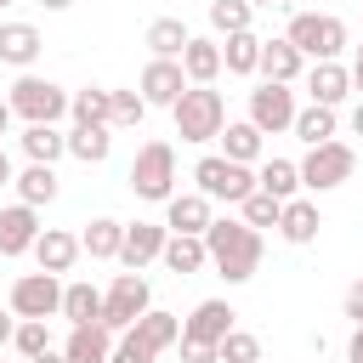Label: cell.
I'll return each mask as SVG.
<instances>
[{"mask_svg":"<svg viewBox=\"0 0 363 363\" xmlns=\"http://www.w3.org/2000/svg\"><path fill=\"white\" fill-rule=\"evenodd\" d=\"M204 250H210V267L227 278V284H250L255 278V267H261V233L238 216V221H210V233H204Z\"/></svg>","mask_w":363,"mask_h":363,"instance_id":"obj_1","label":"cell"},{"mask_svg":"<svg viewBox=\"0 0 363 363\" xmlns=\"http://www.w3.org/2000/svg\"><path fill=\"white\" fill-rule=\"evenodd\" d=\"M170 119H176V136H182V142H216V136L227 130V102H221V91H210V85H187L182 102L170 108Z\"/></svg>","mask_w":363,"mask_h":363,"instance_id":"obj_2","label":"cell"},{"mask_svg":"<svg viewBox=\"0 0 363 363\" xmlns=\"http://www.w3.org/2000/svg\"><path fill=\"white\" fill-rule=\"evenodd\" d=\"M284 40H289L301 57H312V62H340V51H346V23L329 17V11H295L289 28H284Z\"/></svg>","mask_w":363,"mask_h":363,"instance_id":"obj_3","label":"cell"},{"mask_svg":"<svg viewBox=\"0 0 363 363\" xmlns=\"http://www.w3.org/2000/svg\"><path fill=\"white\" fill-rule=\"evenodd\" d=\"M130 193L147 204H170L176 199V147L170 142H142L130 159Z\"/></svg>","mask_w":363,"mask_h":363,"instance_id":"obj_4","label":"cell"},{"mask_svg":"<svg viewBox=\"0 0 363 363\" xmlns=\"http://www.w3.org/2000/svg\"><path fill=\"white\" fill-rule=\"evenodd\" d=\"M147 312H153V289H147L142 272H119V278L102 289V329L125 335V329H136V318H147Z\"/></svg>","mask_w":363,"mask_h":363,"instance_id":"obj_5","label":"cell"},{"mask_svg":"<svg viewBox=\"0 0 363 363\" xmlns=\"http://www.w3.org/2000/svg\"><path fill=\"white\" fill-rule=\"evenodd\" d=\"M6 102H11V113H23L28 125H57V119L68 113V102H74V96H68L57 79H45V74H23V79L11 85V96H6Z\"/></svg>","mask_w":363,"mask_h":363,"instance_id":"obj_6","label":"cell"},{"mask_svg":"<svg viewBox=\"0 0 363 363\" xmlns=\"http://www.w3.org/2000/svg\"><path fill=\"white\" fill-rule=\"evenodd\" d=\"M193 182H199V193L216 204H244L250 193H255V170L250 164H233V159H221V153H204L199 164H193Z\"/></svg>","mask_w":363,"mask_h":363,"instance_id":"obj_7","label":"cell"},{"mask_svg":"<svg viewBox=\"0 0 363 363\" xmlns=\"http://www.w3.org/2000/svg\"><path fill=\"white\" fill-rule=\"evenodd\" d=\"M352 176H357V153H352L346 142L306 147V159H301V187H306V193H335V187H346Z\"/></svg>","mask_w":363,"mask_h":363,"instance_id":"obj_8","label":"cell"},{"mask_svg":"<svg viewBox=\"0 0 363 363\" xmlns=\"http://www.w3.org/2000/svg\"><path fill=\"white\" fill-rule=\"evenodd\" d=\"M295 113H301V102H295V91L289 85H255L250 91V125L261 130V136H278V130H295Z\"/></svg>","mask_w":363,"mask_h":363,"instance_id":"obj_9","label":"cell"},{"mask_svg":"<svg viewBox=\"0 0 363 363\" xmlns=\"http://www.w3.org/2000/svg\"><path fill=\"white\" fill-rule=\"evenodd\" d=\"M11 312L17 318H57L62 312V278L51 272H23L11 284Z\"/></svg>","mask_w":363,"mask_h":363,"instance_id":"obj_10","label":"cell"},{"mask_svg":"<svg viewBox=\"0 0 363 363\" xmlns=\"http://www.w3.org/2000/svg\"><path fill=\"white\" fill-rule=\"evenodd\" d=\"M40 210L34 204H6L0 210V255L11 261V255H34V244H40Z\"/></svg>","mask_w":363,"mask_h":363,"instance_id":"obj_11","label":"cell"},{"mask_svg":"<svg viewBox=\"0 0 363 363\" xmlns=\"http://www.w3.org/2000/svg\"><path fill=\"white\" fill-rule=\"evenodd\" d=\"M142 102L147 108H176L182 102V91H187V74H182V62H170V57H153L147 68H142Z\"/></svg>","mask_w":363,"mask_h":363,"instance_id":"obj_12","label":"cell"},{"mask_svg":"<svg viewBox=\"0 0 363 363\" xmlns=\"http://www.w3.org/2000/svg\"><path fill=\"white\" fill-rule=\"evenodd\" d=\"M164 238H170V227H164V221H130V227H125L119 267H125V272H142L147 261H159V255H164Z\"/></svg>","mask_w":363,"mask_h":363,"instance_id":"obj_13","label":"cell"},{"mask_svg":"<svg viewBox=\"0 0 363 363\" xmlns=\"http://www.w3.org/2000/svg\"><path fill=\"white\" fill-rule=\"evenodd\" d=\"M238 312L227 306V301H199L193 312H187V323H182V340H204V346H221L238 323H233Z\"/></svg>","mask_w":363,"mask_h":363,"instance_id":"obj_14","label":"cell"},{"mask_svg":"<svg viewBox=\"0 0 363 363\" xmlns=\"http://www.w3.org/2000/svg\"><path fill=\"white\" fill-rule=\"evenodd\" d=\"M306 96L323 102V108H340V102L352 96V68H346V62H312V74H306Z\"/></svg>","mask_w":363,"mask_h":363,"instance_id":"obj_15","label":"cell"},{"mask_svg":"<svg viewBox=\"0 0 363 363\" xmlns=\"http://www.w3.org/2000/svg\"><path fill=\"white\" fill-rule=\"evenodd\" d=\"M210 221H216V216H210V199H204V193H176V199L164 204V227H170V233H193V238H204Z\"/></svg>","mask_w":363,"mask_h":363,"instance_id":"obj_16","label":"cell"},{"mask_svg":"<svg viewBox=\"0 0 363 363\" xmlns=\"http://www.w3.org/2000/svg\"><path fill=\"white\" fill-rule=\"evenodd\" d=\"M79 255H85V250H79V238H74V233H62V227H45V233H40V244H34V261H40V272H51V278H62Z\"/></svg>","mask_w":363,"mask_h":363,"instance_id":"obj_17","label":"cell"},{"mask_svg":"<svg viewBox=\"0 0 363 363\" xmlns=\"http://www.w3.org/2000/svg\"><path fill=\"white\" fill-rule=\"evenodd\" d=\"M182 74H187V85H216L221 79V40L193 34L187 51H182Z\"/></svg>","mask_w":363,"mask_h":363,"instance_id":"obj_18","label":"cell"},{"mask_svg":"<svg viewBox=\"0 0 363 363\" xmlns=\"http://www.w3.org/2000/svg\"><path fill=\"white\" fill-rule=\"evenodd\" d=\"M40 28L34 23H0V62H11V68H34V57H40Z\"/></svg>","mask_w":363,"mask_h":363,"instance_id":"obj_19","label":"cell"},{"mask_svg":"<svg viewBox=\"0 0 363 363\" xmlns=\"http://www.w3.org/2000/svg\"><path fill=\"white\" fill-rule=\"evenodd\" d=\"M62 357H68V363H108V357H113V329H102V323L68 329V340H62Z\"/></svg>","mask_w":363,"mask_h":363,"instance_id":"obj_20","label":"cell"},{"mask_svg":"<svg viewBox=\"0 0 363 363\" xmlns=\"http://www.w3.org/2000/svg\"><path fill=\"white\" fill-rule=\"evenodd\" d=\"M301 68H306V57H301L289 40H267V45H261V79H267V85H295Z\"/></svg>","mask_w":363,"mask_h":363,"instance_id":"obj_21","label":"cell"},{"mask_svg":"<svg viewBox=\"0 0 363 363\" xmlns=\"http://www.w3.org/2000/svg\"><path fill=\"white\" fill-rule=\"evenodd\" d=\"M79 250H85L91 261H119V250H125V221H113V216H91V227L79 233Z\"/></svg>","mask_w":363,"mask_h":363,"instance_id":"obj_22","label":"cell"},{"mask_svg":"<svg viewBox=\"0 0 363 363\" xmlns=\"http://www.w3.org/2000/svg\"><path fill=\"white\" fill-rule=\"evenodd\" d=\"M159 261H164L176 278H193V272H204V267H210V250H204V238H193V233H170Z\"/></svg>","mask_w":363,"mask_h":363,"instance_id":"obj_23","label":"cell"},{"mask_svg":"<svg viewBox=\"0 0 363 363\" xmlns=\"http://www.w3.org/2000/svg\"><path fill=\"white\" fill-rule=\"evenodd\" d=\"M255 187H261V193H272L278 204H289V199H301V164H295V159H261Z\"/></svg>","mask_w":363,"mask_h":363,"instance_id":"obj_24","label":"cell"},{"mask_svg":"<svg viewBox=\"0 0 363 363\" xmlns=\"http://www.w3.org/2000/svg\"><path fill=\"white\" fill-rule=\"evenodd\" d=\"M318 227H323V216H318L312 199H289L284 216H278V238H284V244H312Z\"/></svg>","mask_w":363,"mask_h":363,"instance_id":"obj_25","label":"cell"},{"mask_svg":"<svg viewBox=\"0 0 363 363\" xmlns=\"http://www.w3.org/2000/svg\"><path fill=\"white\" fill-rule=\"evenodd\" d=\"M261 45H267V40H261L255 28L227 34V45H221V68H227V74H238V79H244V74H261Z\"/></svg>","mask_w":363,"mask_h":363,"instance_id":"obj_26","label":"cell"},{"mask_svg":"<svg viewBox=\"0 0 363 363\" xmlns=\"http://www.w3.org/2000/svg\"><path fill=\"white\" fill-rule=\"evenodd\" d=\"M187 40H193V28H187L182 17H153V23H147V51H153V57H170V62H182Z\"/></svg>","mask_w":363,"mask_h":363,"instance_id":"obj_27","label":"cell"},{"mask_svg":"<svg viewBox=\"0 0 363 363\" xmlns=\"http://www.w3.org/2000/svg\"><path fill=\"white\" fill-rule=\"evenodd\" d=\"M216 142H221V159H233V164H255L261 159V130L250 119H227V130Z\"/></svg>","mask_w":363,"mask_h":363,"instance_id":"obj_28","label":"cell"},{"mask_svg":"<svg viewBox=\"0 0 363 363\" xmlns=\"http://www.w3.org/2000/svg\"><path fill=\"white\" fill-rule=\"evenodd\" d=\"M68 153L79 164H102L113 153V125H74L68 130Z\"/></svg>","mask_w":363,"mask_h":363,"instance_id":"obj_29","label":"cell"},{"mask_svg":"<svg viewBox=\"0 0 363 363\" xmlns=\"http://www.w3.org/2000/svg\"><path fill=\"white\" fill-rule=\"evenodd\" d=\"M62 318H68L74 329L102 323V289H96V284H62Z\"/></svg>","mask_w":363,"mask_h":363,"instance_id":"obj_30","label":"cell"},{"mask_svg":"<svg viewBox=\"0 0 363 363\" xmlns=\"http://www.w3.org/2000/svg\"><path fill=\"white\" fill-rule=\"evenodd\" d=\"M17 142H23V153H28V164H57V159L68 153V136H62L57 125H28V130H23Z\"/></svg>","mask_w":363,"mask_h":363,"instance_id":"obj_31","label":"cell"},{"mask_svg":"<svg viewBox=\"0 0 363 363\" xmlns=\"http://www.w3.org/2000/svg\"><path fill=\"white\" fill-rule=\"evenodd\" d=\"M11 187H17V204H34V210H40V204L57 199V164H28Z\"/></svg>","mask_w":363,"mask_h":363,"instance_id":"obj_32","label":"cell"},{"mask_svg":"<svg viewBox=\"0 0 363 363\" xmlns=\"http://www.w3.org/2000/svg\"><path fill=\"white\" fill-rule=\"evenodd\" d=\"M68 113H74V125H108V119H113V91H102V85L74 91Z\"/></svg>","mask_w":363,"mask_h":363,"instance_id":"obj_33","label":"cell"},{"mask_svg":"<svg viewBox=\"0 0 363 363\" xmlns=\"http://www.w3.org/2000/svg\"><path fill=\"white\" fill-rule=\"evenodd\" d=\"M295 136H301L306 147H323V142H335V108H323V102H306V108L295 113Z\"/></svg>","mask_w":363,"mask_h":363,"instance_id":"obj_34","label":"cell"},{"mask_svg":"<svg viewBox=\"0 0 363 363\" xmlns=\"http://www.w3.org/2000/svg\"><path fill=\"white\" fill-rule=\"evenodd\" d=\"M136 335L153 346V352H170V346H182V318L176 312H147V318H136Z\"/></svg>","mask_w":363,"mask_h":363,"instance_id":"obj_35","label":"cell"},{"mask_svg":"<svg viewBox=\"0 0 363 363\" xmlns=\"http://www.w3.org/2000/svg\"><path fill=\"white\" fill-rule=\"evenodd\" d=\"M250 17H255L250 0H210V28H216V34H244Z\"/></svg>","mask_w":363,"mask_h":363,"instance_id":"obj_36","label":"cell"},{"mask_svg":"<svg viewBox=\"0 0 363 363\" xmlns=\"http://www.w3.org/2000/svg\"><path fill=\"white\" fill-rule=\"evenodd\" d=\"M238 210H244V221H250L255 233H261V227H278V216H284V204H278L272 193H261V187H255V193H250Z\"/></svg>","mask_w":363,"mask_h":363,"instance_id":"obj_37","label":"cell"},{"mask_svg":"<svg viewBox=\"0 0 363 363\" xmlns=\"http://www.w3.org/2000/svg\"><path fill=\"white\" fill-rule=\"evenodd\" d=\"M11 346H17L23 357H40V352H51V335H45V318H17V335H11Z\"/></svg>","mask_w":363,"mask_h":363,"instance_id":"obj_38","label":"cell"},{"mask_svg":"<svg viewBox=\"0 0 363 363\" xmlns=\"http://www.w3.org/2000/svg\"><path fill=\"white\" fill-rule=\"evenodd\" d=\"M147 119V102H142V91H113V130H130V125H142Z\"/></svg>","mask_w":363,"mask_h":363,"instance_id":"obj_39","label":"cell"},{"mask_svg":"<svg viewBox=\"0 0 363 363\" xmlns=\"http://www.w3.org/2000/svg\"><path fill=\"white\" fill-rule=\"evenodd\" d=\"M216 352H221V363H261V340H255L250 329H233Z\"/></svg>","mask_w":363,"mask_h":363,"instance_id":"obj_40","label":"cell"},{"mask_svg":"<svg viewBox=\"0 0 363 363\" xmlns=\"http://www.w3.org/2000/svg\"><path fill=\"white\" fill-rule=\"evenodd\" d=\"M153 357H159V352H153L136 329H125V335L113 340V357H108V363H153Z\"/></svg>","mask_w":363,"mask_h":363,"instance_id":"obj_41","label":"cell"},{"mask_svg":"<svg viewBox=\"0 0 363 363\" xmlns=\"http://www.w3.org/2000/svg\"><path fill=\"white\" fill-rule=\"evenodd\" d=\"M182 363H221V352L204 340H182Z\"/></svg>","mask_w":363,"mask_h":363,"instance_id":"obj_42","label":"cell"},{"mask_svg":"<svg viewBox=\"0 0 363 363\" xmlns=\"http://www.w3.org/2000/svg\"><path fill=\"white\" fill-rule=\"evenodd\" d=\"M346 318H352V323H363V278L346 289Z\"/></svg>","mask_w":363,"mask_h":363,"instance_id":"obj_43","label":"cell"},{"mask_svg":"<svg viewBox=\"0 0 363 363\" xmlns=\"http://www.w3.org/2000/svg\"><path fill=\"white\" fill-rule=\"evenodd\" d=\"M11 335H17V312H11V306H0V352L11 346Z\"/></svg>","mask_w":363,"mask_h":363,"instance_id":"obj_44","label":"cell"},{"mask_svg":"<svg viewBox=\"0 0 363 363\" xmlns=\"http://www.w3.org/2000/svg\"><path fill=\"white\" fill-rule=\"evenodd\" d=\"M346 363H363V323H357L352 340H346Z\"/></svg>","mask_w":363,"mask_h":363,"instance_id":"obj_45","label":"cell"},{"mask_svg":"<svg viewBox=\"0 0 363 363\" xmlns=\"http://www.w3.org/2000/svg\"><path fill=\"white\" fill-rule=\"evenodd\" d=\"M11 182H17V170H11V153L0 147V187H11Z\"/></svg>","mask_w":363,"mask_h":363,"instance_id":"obj_46","label":"cell"},{"mask_svg":"<svg viewBox=\"0 0 363 363\" xmlns=\"http://www.w3.org/2000/svg\"><path fill=\"white\" fill-rule=\"evenodd\" d=\"M352 91L363 96V45H357V57H352Z\"/></svg>","mask_w":363,"mask_h":363,"instance_id":"obj_47","label":"cell"},{"mask_svg":"<svg viewBox=\"0 0 363 363\" xmlns=\"http://www.w3.org/2000/svg\"><path fill=\"white\" fill-rule=\"evenodd\" d=\"M28 363H68L62 352H40V357H28Z\"/></svg>","mask_w":363,"mask_h":363,"instance_id":"obj_48","label":"cell"},{"mask_svg":"<svg viewBox=\"0 0 363 363\" xmlns=\"http://www.w3.org/2000/svg\"><path fill=\"white\" fill-rule=\"evenodd\" d=\"M352 130L363 136V96H357V108H352Z\"/></svg>","mask_w":363,"mask_h":363,"instance_id":"obj_49","label":"cell"},{"mask_svg":"<svg viewBox=\"0 0 363 363\" xmlns=\"http://www.w3.org/2000/svg\"><path fill=\"white\" fill-rule=\"evenodd\" d=\"M40 6H45V11H68L74 0H40Z\"/></svg>","mask_w":363,"mask_h":363,"instance_id":"obj_50","label":"cell"},{"mask_svg":"<svg viewBox=\"0 0 363 363\" xmlns=\"http://www.w3.org/2000/svg\"><path fill=\"white\" fill-rule=\"evenodd\" d=\"M6 125H11V102H0V136H6Z\"/></svg>","mask_w":363,"mask_h":363,"instance_id":"obj_51","label":"cell"},{"mask_svg":"<svg viewBox=\"0 0 363 363\" xmlns=\"http://www.w3.org/2000/svg\"><path fill=\"white\" fill-rule=\"evenodd\" d=\"M250 6H278V0H250Z\"/></svg>","mask_w":363,"mask_h":363,"instance_id":"obj_52","label":"cell"},{"mask_svg":"<svg viewBox=\"0 0 363 363\" xmlns=\"http://www.w3.org/2000/svg\"><path fill=\"white\" fill-rule=\"evenodd\" d=\"M0 6H11V0H0Z\"/></svg>","mask_w":363,"mask_h":363,"instance_id":"obj_53","label":"cell"}]
</instances>
